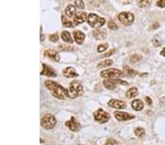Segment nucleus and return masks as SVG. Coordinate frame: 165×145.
I'll list each match as a JSON object with an SVG mask.
<instances>
[{"instance_id":"1","label":"nucleus","mask_w":165,"mask_h":145,"mask_svg":"<svg viewBox=\"0 0 165 145\" xmlns=\"http://www.w3.org/2000/svg\"><path fill=\"white\" fill-rule=\"evenodd\" d=\"M45 87L50 91L54 98L60 100H65L69 97V92L63 86L52 80H46L44 82Z\"/></svg>"},{"instance_id":"2","label":"nucleus","mask_w":165,"mask_h":145,"mask_svg":"<svg viewBox=\"0 0 165 145\" xmlns=\"http://www.w3.org/2000/svg\"><path fill=\"white\" fill-rule=\"evenodd\" d=\"M57 124V119L53 114H46L40 119V125L46 130H52Z\"/></svg>"},{"instance_id":"3","label":"nucleus","mask_w":165,"mask_h":145,"mask_svg":"<svg viewBox=\"0 0 165 145\" xmlns=\"http://www.w3.org/2000/svg\"><path fill=\"white\" fill-rule=\"evenodd\" d=\"M69 97L70 98H76L81 96L83 94V87L79 81H73L69 85Z\"/></svg>"},{"instance_id":"4","label":"nucleus","mask_w":165,"mask_h":145,"mask_svg":"<svg viewBox=\"0 0 165 145\" xmlns=\"http://www.w3.org/2000/svg\"><path fill=\"white\" fill-rule=\"evenodd\" d=\"M105 19L99 17L95 13H90L87 18V23L93 28L101 27L105 24Z\"/></svg>"},{"instance_id":"5","label":"nucleus","mask_w":165,"mask_h":145,"mask_svg":"<svg viewBox=\"0 0 165 145\" xmlns=\"http://www.w3.org/2000/svg\"><path fill=\"white\" fill-rule=\"evenodd\" d=\"M124 74L121 70H118L116 68H109L107 70H104L100 73L101 77L104 78H120V77L123 76Z\"/></svg>"},{"instance_id":"6","label":"nucleus","mask_w":165,"mask_h":145,"mask_svg":"<svg viewBox=\"0 0 165 145\" xmlns=\"http://www.w3.org/2000/svg\"><path fill=\"white\" fill-rule=\"evenodd\" d=\"M103 85L105 88L109 90L115 89L118 85H128L127 81H123V80L118 79V78H110V79H106L103 81Z\"/></svg>"},{"instance_id":"7","label":"nucleus","mask_w":165,"mask_h":145,"mask_svg":"<svg viewBox=\"0 0 165 145\" xmlns=\"http://www.w3.org/2000/svg\"><path fill=\"white\" fill-rule=\"evenodd\" d=\"M93 117L95 120L101 124L107 122L110 119V117H111L109 114L103 110L102 108H98L96 112H94Z\"/></svg>"},{"instance_id":"8","label":"nucleus","mask_w":165,"mask_h":145,"mask_svg":"<svg viewBox=\"0 0 165 145\" xmlns=\"http://www.w3.org/2000/svg\"><path fill=\"white\" fill-rule=\"evenodd\" d=\"M119 21L125 26H129L132 24L134 19V16L132 13L128 12H122L118 15Z\"/></svg>"},{"instance_id":"9","label":"nucleus","mask_w":165,"mask_h":145,"mask_svg":"<svg viewBox=\"0 0 165 145\" xmlns=\"http://www.w3.org/2000/svg\"><path fill=\"white\" fill-rule=\"evenodd\" d=\"M65 125L67 128H68L69 130L73 132L79 131L81 129V125L79 124V122H77L74 117H71L70 120L66 121Z\"/></svg>"},{"instance_id":"10","label":"nucleus","mask_w":165,"mask_h":145,"mask_svg":"<svg viewBox=\"0 0 165 145\" xmlns=\"http://www.w3.org/2000/svg\"><path fill=\"white\" fill-rule=\"evenodd\" d=\"M115 118L118 121H127L130 120V119H134L135 117L134 115L126 113V112H119V111H116L114 113Z\"/></svg>"},{"instance_id":"11","label":"nucleus","mask_w":165,"mask_h":145,"mask_svg":"<svg viewBox=\"0 0 165 145\" xmlns=\"http://www.w3.org/2000/svg\"><path fill=\"white\" fill-rule=\"evenodd\" d=\"M42 67H43V70L40 72V75L46 76L48 77H52V78L57 76V73L52 67L46 65V64H42Z\"/></svg>"},{"instance_id":"12","label":"nucleus","mask_w":165,"mask_h":145,"mask_svg":"<svg viewBox=\"0 0 165 145\" xmlns=\"http://www.w3.org/2000/svg\"><path fill=\"white\" fill-rule=\"evenodd\" d=\"M107 105L109 106L112 107V108H118V109H123V108H126V103L124 101H119V100L116 99H112L110 100L108 103Z\"/></svg>"},{"instance_id":"13","label":"nucleus","mask_w":165,"mask_h":145,"mask_svg":"<svg viewBox=\"0 0 165 145\" xmlns=\"http://www.w3.org/2000/svg\"><path fill=\"white\" fill-rule=\"evenodd\" d=\"M87 19V13H86L85 12L80 11V12H77V14H76L75 16H74L73 23H74L75 25H79L81 24L84 23Z\"/></svg>"},{"instance_id":"14","label":"nucleus","mask_w":165,"mask_h":145,"mask_svg":"<svg viewBox=\"0 0 165 145\" xmlns=\"http://www.w3.org/2000/svg\"><path fill=\"white\" fill-rule=\"evenodd\" d=\"M63 74L65 77L68 78H76L79 76V74H77L76 70L72 67H68L63 70Z\"/></svg>"},{"instance_id":"15","label":"nucleus","mask_w":165,"mask_h":145,"mask_svg":"<svg viewBox=\"0 0 165 145\" xmlns=\"http://www.w3.org/2000/svg\"><path fill=\"white\" fill-rule=\"evenodd\" d=\"M73 37L75 42L79 45H81L85 39V35L79 30H74L73 32Z\"/></svg>"},{"instance_id":"16","label":"nucleus","mask_w":165,"mask_h":145,"mask_svg":"<svg viewBox=\"0 0 165 145\" xmlns=\"http://www.w3.org/2000/svg\"><path fill=\"white\" fill-rule=\"evenodd\" d=\"M44 56L45 57H49V58L52 59V60H55V61H57V62H58L59 60H60V55H59V53H57L56 51L52 50V49L45 51Z\"/></svg>"},{"instance_id":"17","label":"nucleus","mask_w":165,"mask_h":145,"mask_svg":"<svg viewBox=\"0 0 165 145\" xmlns=\"http://www.w3.org/2000/svg\"><path fill=\"white\" fill-rule=\"evenodd\" d=\"M93 36L97 40H104L107 37V31L106 29H95L93 32Z\"/></svg>"},{"instance_id":"18","label":"nucleus","mask_w":165,"mask_h":145,"mask_svg":"<svg viewBox=\"0 0 165 145\" xmlns=\"http://www.w3.org/2000/svg\"><path fill=\"white\" fill-rule=\"evenodd\" d=\"M65 12L66 15H67L68 18H72L73 15L77 14V9H76V7L74 5H71V4H69L67 7H66L65 10Z\"/></svg>"},{"instance_id":"19","label":"nucleus","mask_w":165,"mask_h":145,"mask_svg":"<svg viewBox=\"0 0 165 145\" xmlns=\"http://www.w3.org/2000/svg\"><path fill=\"white\" fill-rule=\"evenodd\" d=\"M132 106L135 111H141L144 108V103L140 99L134 100L132 103Z\"/></svg>"},{"instance_id":"20","label":"nucleus","mask_w":165,"mask_h":145,"mask_svg":"<svg viewBox=\"0 0 165 145\" xmlns=\"http://www.w3.org/2000/svg\"><path fill=\"white\" fill-rule=\"evenodd\" d=\"M123 71H124V75L127 76L133 77V76H136L138 74L137 71L133 70V69L131 68V67L128 65L124 66Z\"/></svg>"},{"instance_id":"21","label":"nucleus","mask_w":165,"mask_h":145,"mask_svg":"<svg viewBox=\"0 0 165 145\" xmlns=\"http://www.w3.org/2000/svg\"><path fill=\"white\" fill-rule=\"evenodd\" d=\"M61 38L64 42L67 43H73V39H72L71 35L68 31H64L61 34Z\"/></svg>"},{"instance_id":"22","label":"nucleus","mask_w":165,"mask_h":145,"mask_svg":"<svg viewBox=\"0 0 165 145\" xmlns=\"http://www.w3.org/2000/svg\"><path fill=\"white\" fill-rule=\"evenodd\" d=\"M137 94H138L137 88H136V87H133L131 89H129L127 91L125 95H126L127 98L131 99V98H134V97H136V95H137Z\"/></svg>"},{"instance_id":"23","label":"nucleus","mask_w":165,"mask_h":145,"mask_svg":"<svg viewBox=\"0 0 165 145\" xmlns=\"http://www.w3.org/2000/svg\"><path fill=\"white\" fill-rule=\"evenodd\" d=\"M113 64V61L112 60H105L104 61L100 62L98 64L97 67L98 68H101V67H109V66L112 65Z\"/></svg>"},{"instance_id":"24","label":"nucleus","mask_w":165,"mask_h":145,"mask_svg":"<svg viewBox=\"0 0 165 145\" xmlns=\"http://www.w3.org/2000/svg\"><path fill=\"white\" fill-rule=\"evenodd\" d=\"M62 23H63V26L65 27H73L74 25H73V23L71 22V21L68 20V19H66V17L65 15H62Z\"/></svg>"},{"instance_id":"25","label":"nucleus","mask_w":165,"mask_h":145,"mask_svg":"<svg viewBox=\"0 0 165 145\" xmlns=\"http://www.w3.org/2000/svg\"><path fill=\"white\" fill-rule=\"evenodd\" d=\"M134 133L136 136L138 137H142L144 134H145V130L142 128L138 127L134 130Z\"/></svg>"},{"instance_id":"26","label":"nucleus","mask_w":165,"mask_h":145,"mask_svg":"<svg viewBox=\"0 0 165 145\" xmlns=\"http://www.w3.org/2000/svg\"><path fill=\"white\" fill-rule=\"evenodd\" d=\"M152 43H153V45L155 47H159V46H162L163 42L162 41V40L159 37H155L152 40Z\"/></svg>"},{"instance_id":"27","label":"nucleus","mask_w":165,"mask_h":145,"mask_svg":"<svg viewBox=\"0 0 165 145\" xmlns=\"http://www.w3.org/2000/svg\"><path fill=\"white\" fill-rule=\"evenodd\" d=\"M108 47H109L108 43L101 44L98 46V48H97V51H98V52H99V53H101V52L105 51L108 49Z\"/></svg>"},{"instance_id":"28","label":"nucleus","mask_w":165,"mask_h":145,"mask_svg":"<svg viewBox=\"0 0 165 145\" xmlns=\"http://www.w3.org/2000/svg\"><path fill=\"white\" fill-rule=\"evenodd\" d=\"M142 57H141L139 54H133L132 57H130V61L132 62H139L142 60Z\"/></svg>"},{"instance_id":"29","label":"nucleus","mask_w":165,"mask_h":145,"mask_svg":"<svg viewBox=\"0 0 165 145\" xmlns=\"http://www.w3.org/2000/svg\"><path fill=\"white\" fill-rule=\"evenodd\" d=\"M108 27L112 30H117L118 29V26H117L116 24L113 22V21L110 20L108 22Z\"/></svg>"},{"instance_id":"30","label":"nucleus","mask_w":165,"mask_h":145,"mask_svg":"<svg viewBox=\"0 0 165 145\" xmlns=\"http://www.w3.org/2000/svg\"><path fill=\"white\" fill-rule=\"evenodd\" d=\"M58 49H60V51H73V47L71 46H65L64 44H60L59 45Z\"/></svg>"},{"instance_id":"31","label":"nucleus","mask_w":165,"mask_h":145,"mask_svg":"<svg viewBox=\"0 0 165 145\" xmlns=\"http://www.w3.org/2000/svg\"><path fill=\"white\" fill-rule=\"evenodd\" d=\"M150 1H147V0H145V1H139V5L141 7V8H146V7H148L150 4Z\"/></svg>"},{"instance_id":"32","label":"nucleus","mask_w":165,"mask_h":145,"mask_svg":"<svg viewBox=\"0 0 165 145\" xmlns=\"http://www.w3.org/2000/svg\"><path fill=\"white\" fill-rule=\"evenodd\" d=\"M49 40L52 42H57L59 40V36L57 34H52L49 36Z\"/></svg>"},{"instance_id":"33","label":"nucleus","mask_w":165,"mask_h":145,"mask_svg":"<svg viewBox=\"0 0 165 145\" xmlns=\"http://www.w3.org/2000/svg\"><path fill=\"white\" fill-rule=\"evenodd\" d=\"M118 144V142L115 139H109L106 142L105 145H117Z\"/></svg>"},{"instance_id":"34","label":"nucleus","mask_w":165,"mask_h":145,"mask_svg":"<svg viewBox=\"0 0 165 145\" xmlns=\"http://www.w3.org/2000/svg\"><path fill=\"white\" fill-rule=\"evenodd\" d=\"M75 5H77V8H79V9H84V2H83V1H75Z\"/></svg>"},{"instance_id":"35","label":"nucleus","mask_w":165,"mask_h":145,"mask_svg":"<svg viewBox=\"0 0 165 145\" xmlns=\"http://www.w3.org/2000/svg\"><path fill=\"white\" fill-rule=\"evenodd\" d=\"M157 6L160 7V8H165V0H161V1H158L156 2Z\"/></svg>"},{"instance_id":"36","label":"nucleus","mask_w":165,"mask_h":145,"mask_svg":"<svg viewBox=\"0 0 165 145\" xmlns=\"http://www.w3.org/2000/svg\"><path fill=\"white\" fill-rule=\"evenodd\" d=\"M145 102H146V103L148 104V105H152V103H153V101H152L151 98H149V97H145Z\"/></svg>"},{"instance_id":"37","label":"nucleus","mask_w":165,"mask_h":145,"mask_svg":"<svg viewBox=\"0 0 165 145\" xmlns=\"http://www.w3.org/2000/svg\"><path fill=\"white\" fill-rule=\"evenodd\" d=\"M115 49H112V50H110L109 51H108L107 52V53H105V54H104V57H109V56H111L112 55V54H113L114 53H115Z\"/></svg>"},{"instance_id":"38","label":"nucleus","mask_w":165,"mask_h":145,"mask_svg":"<svg viewBox=\"0 0 165 145\" xmlns=\"http://www.w3.org/2000/svg\"><path fill=\"white\" fill-rule=\"evenodd\" d=\"M159 26H160V25H159V24L157 23V22H156V23L153 24V25H152L151 28H152V29H156V28L159 27Z\"/></svg>"},{"instance_id":"39","label":"nucleus","mask_w":165,"mask_h":145,"mask_svg":"<svg viewBox=\"0 0 165 145\" xmlns=\"http://www.w3.org/2000/svg\"><path fill=\"white\" fill-rule=\"evenodd\" d=\"M160 54H161V55L164 56V57H165V47L164 48V49H162V51L160 52Z\"/></svg>"},{"instance_id":"40","label":"nucleus","mask_w":165,"mask_h":145,"mask_svg":"<svg viewBox=\"0 0 165 145\" xmlns=\"http://www.w3.org/2000/svg\"><path fill=\"white\" fill-rule=\"evenodd\" d=\"M45 39V36L44 35H42V34H40V42H42L43 40H44Z\"/></svg>"},{"instance_id":"41","label":"nucleus","mask_w":165,"mask_h":145,"mask_svg":"<svg viewBox=\"0 0 165 145\" xmlns=\"http://www.w3.org/2000/svg\"><path fill=\"white\" fill-rule=\"evenodd\" d=\"M79 145H83V144H79Z\"/></svg>"}]
</instances>
